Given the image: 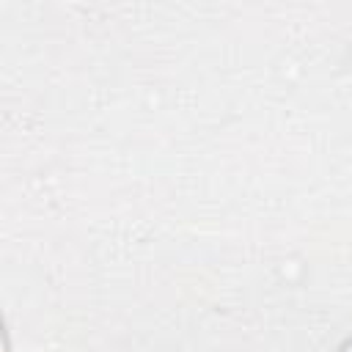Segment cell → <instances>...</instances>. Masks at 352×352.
<instances>
[{
    "mask_svg": "<svg viewBox=\"0 0 352 352\" xmlns=\"http://www.w3.org/2000/svg\"><path fill=\"white\" fill-rule=\"evenodd\" d=\"M344 352H352V344H349V346H346V349H344Z\"/></svg>",
    "mask_w": 352,
    "mask_h": 352,
    "instance_id": "cell-1",
    "label": "cell"
}]
</instances>
